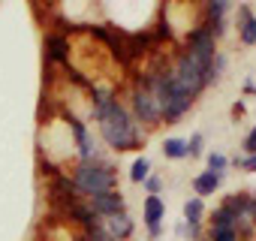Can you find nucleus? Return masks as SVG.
<instances>
[{
    "mask_svg": "<svg viewBox=\"0 0 256 241\" xmlns=\"http://www.w3.org/2000/svg\"><path fill=\"white\" fill-rule=\"evenodd\" d=\"M241 114H244V106H241V102H235V106H232V118H241Z\"/></svg>",
    "mask_w": 256,
    "mask_h": 241,
    "instance_id": "6ab92c4d",
    "label": "nucleus"
},
{
    "mask_svg": "<svg viewBox=\"0 0 256 241\" xmlns=\"http://www.w3.org/2000/svg\"><path fill=\"white\" fill-rule=\"evenodd\" d=\"M223 72H226V54L217 52V58L211 60V84H217V82L223 78Z\"/></svg>",
    "mask_w": 256,
    "mask_h": 241,
    "instance_id": "2eb2a0df",
    "label": "nucleus"
},
{
    "mask_svg": "<svg viewBox=\"0 0 256 241\" xmlns=\"http://www.w3.org/2000/svg\"><path fill=\"white\" fill-rule=\"evenodd\" d=\"M232 166H235V169H241V172H256V154L235 157V160H232Z\"/></svg>",
    "mask_w": 256,
    "mask_h": 241,
    "instance_id": "dca6fc26",
    "label": "nucleus"
},
{
    "mask_svg": "<svg viewBox=\"0 0 256 241\" xmlns=\"http://www.w3.org/2000/svg\"><path fill=\"white\" fill-rule=\"evenodd\" d=\"M70 181L76 187V196L94 199V196L118 190V169L106 157H100V160H78L72 166V172H70Z\"/></svg>",
    "mask_w": 256,
    "mask_h": 241,
    "instance_id": "f03ea898",
    "label": "nucleus"
},
{
    "mask_svg": "<svg viewBox=\"0 0 256 241\" xmlns=\"http://www.w3.org/2000/svg\"><path fill=\"white\" fill-rule=\"evenodd\" d=\"M42 58L48 66H66L70 64V36L66 30H46L42 36Z\"/></svg>",
    "mask_w": 256,
    "mask_h": 241,
    "instance_id": "20e7f679",
    "label": "nucleus"
},
{
    "mask_svg": "<svg viewBox=\"0 0 256 241\" xmlns=\"http://www.w3.org/2000/svg\"><path fill=\"white\" fill-rule=\"evenodd\" d=\"M202 241H205V238H202Z\"/></svg>",
    "mask_w": 256,
    "mask_h": 241,
    "instance_id": "4be33fe9",
    "label": "nucleus"
},
{
    "mask_svg": "<svg viewBox=\"0 0 256 241\" xmlns=\"http://www.w3.org/2000/svg\"><path fill=\"white\" fill-rule=\"evenodd\" d=\"M175 235H178V238H187V226H184V223H178V226H175Z\"/></svg>",
    "mask_w": 256,
    "mask_h": 241,
    "instance_id": "aec40b11",
    "label": "nucleus"
},
{
    "mask_svg": "<svg viewBox=\"0 0 256 241\" xmlns=\"http://www.w3.org/2000/svg\"><path fill=\"white\" fill-rule=\"evenodd\" d=\"M160 151H163V157H166V160H187V139L169 136V139H163Z\"/></svg>",
    "mask_w": 256,
    "mask_h": 241,
    "instance_id": "9d476101",
    "label": "nucleus"
},
{
    "mask_svg": "<svg viewBox=\"0 0 256 241\" xmlns=\"http://www.w3.org/2000/svg\"><path fill=\"white\" fill-rule=\"evenodd\" d=\"M244 90H247V94H256V84H253V82L247 78V82H244Z\"/></svg>",
    "mask_w": 256,
    "mask_h": 241,
    "instance_id": "412c9836",
    "label": "nucleus"
},
{
    "mask_svg": "<svg viewBox=\"0 0 256 241\" xmlns=\"http://www.w3.org/2000/svg\"><path fill=\"white\" fill-rule=\"evenodd\" d=\"M145 190H148V196H157L163 190V178L160 175H148L145 178Z\"/></svg>",
    "mask_w": 256,
    "mask_h": 241,
    "instance_id": "f3484780",
    "label": "nucleus"
},
{
    "mask_svg": "<svg viewBox=\"0 0 256 241\" xmlns=\"http://www.w3.org/2000/svg\"><path fill=\"white\" fill-rule=\"evenodd\" d=\"M126 108H130V114H133V120L139 127H157V124H163V118H160V106H157V100H154V94L142 84V82H133V88H130V94H126Z\"/></svg>",
    "mask_w": 256,
    "mask_h": 241,
    "instance_id": "7ed1b4c3",
    "label": "nucleus"
},
{
    "mask_svg": "<svg viewBox=\"0 0 256 241\" xmlns=\"http://www.w3.org/2000/svg\"><path fill=\"white\" fill-rule=\"evenodd\" d=\"M241 148H244V154H256V127L244 136V142H241Z\"/></svg>",
    "mask_w": 256,
    "mask_h": 241,
    "instance_id": "a211bd4d",
    "label": "nucleus"
},
{
    "mask_svg": "<svg viewBox=\"0 0 256 241\" xmlns=\"http://www.w3.org/2000/svg\"><path fill=\"white\" fill-rule=\"evenodd\" d=\"M205 241H244V235H238L235 226H208Z\"/></svg>",
    "mask_w": 256,
    "mask_h": 241,
    "instance_id": "f8f14e48",
    "label": "nucleus"
},
{
    "mask_svg": "<svg viewBox=\"0 0 256 241\" xmlns=\"http://www.w3.org/2000/svg\"><path fill=\"white\" fill-rule=\"evenodd\" d=\"M235 18H238V40H241V46H256V12L247 4H241Z\"/></svg>",
    "mask_w": 256,
    "mask_h": 241,
    "instance_id": "6e6552de",
    "label": "nucleus"
},
{
    "mask_svg": "<svg viewBox=\"0 0 256 241\" xmlns=\"http://www.w3.org/2000/svg\"><path fill=\"white\" fill-rule=\"evenodd\" d=\"M163 217H166L163 199H160V196H148L145 205H142V220H145V226H148V238H151V241H157V238L163 235Z\"/></svg>",
    "mask_w": 256,
    "mask_h": 241,
    "instance_id": "39448f33",
    "label": "nucleus"
},
{
    "mask_svg": "<svg viewBox=\"0 0 256 241\" xmlns=\"http://www.w3.org/2000/svg\"><path fill=\"white\" fill-rule=\"evenodd\" d=\"M90 205V211L102 220V217H112V214H120L126 211V199L120 190H112V193H102V196H94V199H84Z\"/></svg>",
    "mask_w": 256,
    "mask_h": 241,
    "instance_id": "423d86ee",
    "label": "nucleus"
},
{
    "mask_svg": "<svg viewBox=\"0 0 256 241\" xmlns=\"http://www.w3.org/2000/svg\"><path fill=\"white\" fill-rule=\"evenodd\" d=\"M151 175V160L148 157H136L130 166V181L133 184H145V178Z\"/></svg>",
    "mask_w": 256,
    "mask_h": 241,
    "instance_id": "ddd939ff",
    "label": "nucleus"
},
{
    "mask_svg": "<svg viewBox=\"0 0 256 241\" xmlns=\"http://www.w3.org/2000/svg\"><path fill=\"white\" fill-rule=\"evenodd\" d=\"M102 229H106V235L112 241H130L133 232H136V223H133V217L126 214V211H120V214L102 217Z\"/></svg>",
    "mask_w": 256,
    "mask_h": 241,
    "instance_id": "0eeeda50",
    "label": "nucleus"
},
{
    "mask_svg": "<svg viewBox=\"0 0 256 241\" xmlns=\"http://www.w3.org/2000/svg\"><path fill=\"white\" fill-rule=\"evenodd\" d=\"M220 178L217 175H211V172H199L196 178H193V193H196V199H208V196H214L217 190H220Z\"/></svg>",
    "mask_w": 256,
    "mask_h": 241,
    "instance_id": "1a4fd4ad",
    "label": "nucleus"
},
{
    "mask_svg": "<svg viewBox=\"0 0 256 241\" xmlns=\"http://www.w3.org/2000/svg\"><path fill=\"white\" fill-rule=\"evenodd\" d=\"M205 163H208V169H205V172L217 175L220 181L226 178V169H229V160H226V154H220V151H211V154L205 157Z\"/></svg>",
    "mask_w": 256,
    "mask_h": 241,
    "instance_id": "9b49d317",
    "label": "nucleus"
},
{
    "mask_svg": "<svg viewBox=\"0 0 256 241\" xmlns=\"http://www.w3.org/2000/svg\"><path fill=\"white\" fill-rule=\"evenodd\" d=\"M202 154H205V136L202 133H193L187 139V157L193 160V157H202Z\"/></svg>",
    "mask_w": 256,
    "mask_h": 241,
    "instance_id": "4468645a",
    "label": "nucleus"
},
{
    "mask_svg": "<svg viewBox=\"0 0 256 241\" xmlns=\"http://www.w3.org/2000/svg\"><path fill=\"white\" fill-rule=\"evenodd\" d=\"M90 114L96 120V130H100L102 142L112 151H136V148H142L145 130L133 120V114H130V108H126L124 100L114 96L112 102H106L102 108H94Z\"/></svg>",
    "mask_w": 256,
    "mask_h": 241,
    "instance_id": "f257e3e1",
    "label": "nucleus"
}]
</instances>
